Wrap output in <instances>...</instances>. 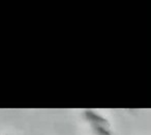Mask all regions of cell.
Instances as JSON below:
<instances>
[{
  "instance_id": "cell-1",
  "label": "cell",
  "mask_w": 151,
  "mask_h": 135,
  "mask_svg": "<svg viewBox=\"0 0 151 135\" xmlns=\"http://www.w3.org/2000/svg\"><path fill=\"white\" fill-rule=\"evenodd\" d=\"M87 116H88V118H90L91 120H94V122L105 123V120H104V118H99V116L95 115L94 113H92V112H90V111H87Z\"/></svg>"
}]
</instances>
